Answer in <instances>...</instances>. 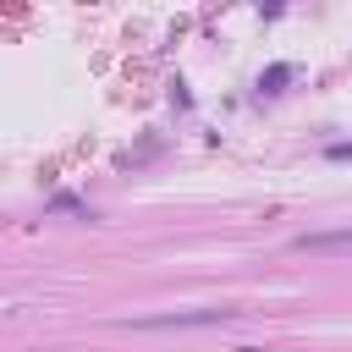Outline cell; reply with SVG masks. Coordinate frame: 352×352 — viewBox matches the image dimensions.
<instances>
[{
    "label": "cell",
    "instance_id": "cell-4",
    "mask_svg": "<svg viewBox=\"0 0 352 352\" xmlns=\"http://www.w3.org/2000/svg\"><path fill=\"white\" fill-rule=\"evenodd\" d=\"M330 160H352V143H330Z\"/></svg>",
    "mask_w": 352,
    "mask_h": 352
},
{
    "label": "cell",
    "instance_id": "cell-2",
    "mask_svg": "<svg viewBox=\"0 0 352 352\" xmlns=\"http://www.w3.org/2000/svg\"><path fill=\"white\" fill-rule=\"evenodd\" d=\"M297 248L302 253H341V248H352V226L346 231H302Z\"/></svg>",
    "mask_w": 352,
    "mask_h": 352
},
{
    "label": "cell",
    "instance_id": "cell-3",
    "mask_svg": "<svg viewBox=\"0 0 352 352\" xmlns=\"http://www.w3.org/2000/svg\"><path fill=\"white\" fill-rule=\"evenodd\" d=\"M286 77H292V72H286V66H270V72H264V77H258V88H264V94H275V88H280V82H286Z\"/></svg>",
    "mask_w": 352,
    "mask_h": 352
},
{
    "label": "cell",
    "instance_id": "cell-1",
    "mask_svg": "<svg viewBox=\"0 0 352 352\" xmlns=\"http://www.w3.org/2000/svg\"><path fill=\"white\" fill-rule=\"evenodd\" d=\"M226 319H236V308H187V314L138 319V330H192V324H226Z\"/></svg>",
    "mask_w": 352,
    "mask_h": 352
}]
</instances>
